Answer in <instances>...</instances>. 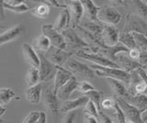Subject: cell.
<instances>
[{
  "mask_svg": "<svg viewBox=\"0 0 147 123\" xmlns=\"http://www.w3.org/2000/svg\"><path fill=\"white\" fill-rule=\"evenodd\" d=\"M74 75L66 69L64 66H57V71L56 74L54 75V82H53V92L56 94L58 89L63 85L66 82L71 78Z\"/></svg>",
  "mask_w": 147,
  "mask_h": 123,
  "instance_id": "cell-17",
  "label": "cell"
},
{
  "mask_svg": "<svg viewBox=\"0 0 147 123\" xmlns=\"http://www.w3.org/2000/svg\"><path fill=\"white\" fill-rule=\"evenodd\" d=\"M142 2H144V3L145 4V5L147 6V0H142Z\"/></svg>",
  "mask_w": 147,
  "mask_h": 123,
  "instance_id": "cell-54",
  "label": "cell"
},
{
  "mask_svg": "<svg viewBox=\"0 0 147 123\" xmlns=\"http://www.w3.org/2000/svg\"><path fill=\"white\" fill-rule=\"evenodd\" d=\"M141 118L142 122H147V108L144 109L142 112H141Z\"/></svg>",
  "mask_w": 147,
  "mask_h": 123,
  "instance_id": "cell-51",
  "label": "cell"
},
{
  "mask_svg": "<svg viewBox=\"0 0 147 123\" xmlns=\"http://www.w3.org/2000/svg\"><path fill=\"white\" fill-rule=\"evenodd\" d=\"M87 97L89 98V100H91L93 102L98 110H101V107H100V102H101V99L104 97V94L102 91L100 90H96V89H93V90H90L88 91L87 93L85 94Z\"/></svg>",
  "mask_w": 147,
  "mask_h": 123,
  "instance_id": "cell-31",
  "label": "cell"
},
{
  "mask_svg": "<svg viewBox=\"0 0 147 123\" xmlns=\"http://www.w3.org/2000/svg\"><path fill=\"white\" fill-rule=\"evenodd\" d=\"M76 117V109H74V110H70L66 112V116L63 118V122L64 123H73L75 121V118Z\"/></svg>",
  "mask_w": 147,
  "mask_h": 123,
  "instance_id": "cell-41",
  "label": "cell"
},
{
  "mask_svg": "<svg viewBox=\"0 0 147 123\" xmlns=\"http://www.w3.org/2000/svg\"><path fill=\"white\" fill-rule=\"evenodd\" d=\"M4 7H5V9H7L14 13H24L30 10V7H28V5L25 3L20 4V5H11V4L5 2Z\"/></svg>",
  "mask_w": 147,
  "mask_h": 123,
  "instance_id": "cell-35",
  "label": "cell"
},
{
  "mask_svg": "<svg viewBox=\"0 0 147 123\" xmlns=\"http://www.w3.org/2000/svg\"><path fill=\"white\" fill-rule=\"evenodd\" d=\"M115 103H116V98H115V97H104V98L101 99V102H100L101 109H104V110H110V109H113Z\"/></svg>",
  "mask_w": 147,
  "mask_h": 123,
  "instance_id": "cell-36",
  "label": "cell"
},
{
  "mask_svg": "<svg viewBox=\"0 0 147 123\" xmlns=\"http://www.w3.org/2000/svg\"><path fill=\"white\" fill-rule=\"evenodd\" d=\"M83 6L85 14L86 15L88 20L96 21L98 20V12L99 7L96 6L93 0H80Z\"/></svg>",
  "mask_w": 147,
  "mask_h": 123,
  "instance_id": "cell-24",
  "label": "cell"
},
{
  "mask_svg": "<svg viewBox=\"0 0 147 123\" xmlns=\"http://www.w3.org/2000/svg\"><path fill=\"white\" fill-rule=\"evenodd\" d=\"M30 13L34 17H38V19H47L50 13V7L46 3H40L37 7L32 8L30 10Z\"/></svg>",
  "mask_w": 147,
  "mask_h": 123,
  "instance_id": "cell-29",
  "label": "cell"
},
{
  "mask_svg": "<svg viewBox=\"0 0 147 123\" xmlns=\"http://www.w3.org/2000/svg\"><path fill=\"white\" fill-rule=\"evenodd\" d=\"M107 81L110 86V88L112 90V92L114 93L115 97H125L129 94L128 88L124 85L122 81L119 79H115V78H110V77L107 78Z\"/></svg>",
  "mask_w": 147,
  "mask_h": 123,
  "instance_id": "cell-23",
  "label": "cell"
},
{
  "mask_svg": "<svg viewBox=\"0 0 147 123\" xmlns=\"http://www.w3.org/2000/svg\"><path fill=\"white\" fill-rule=\"evenodd\" d=\"M93 89H95V87L91 84H89L88 82H86V81L78 82V85H77L76 90H78L79 92L86 94V93L88 92V91L93 90Z\"/></svg>",
  "mask_w": 147,
  "mask_h": 123,
  "instance_id": "cell-39",
  "label": "cell"
},
{
  "mask_svg": "<svg viewBox=\"0 0 147 123\" xmlns=\"http://www.w3.org/2000/svg\"><path fill=\"white\" fill-rule=\"evenodd\" d=\"M119 42L122 43L124 46H126L129 49H134L138 48L137 44L135 42V40L133 38L131 32H128V31H121L119 35Z\"/></svg>",
  "mask_w": 147,
  "mask_h": 123,
  "instance_id": "cell-28",
  "label": "cell"
},
{
  "mask_svg": "<svg viewBox=\"0 0 147 123\" xmlns=\"http://www.w3.org/2000/svg\"><path fill=\"white\" fill-rule=\"evenodd\" d=\"M23 30H24V27L21 24H18L12 27V28L8 29L2 34H0V46H2L5 43L10 42L12 40L18 39L20 36V34L23 32Z\"/></svg>",
  "mask_w": 147,
  "mask_h": 123,
  "instance_id": "cell-19",
  "label": "cell"
},
{
  "mask_svg": "<svg viewBox=\"0 0 147 123\" xmlns=\"http://www.w3.org/2000/svg\"><path fill=\"white\" fill-rule=\"evenodd\" d=\"M22 53L24 57V61L33 67H39L40 65V56L39 53H37L35 49L32 45L24 42L22 44Z\"/></svg>",
  "mask_w": 147,
  "mask_h": 123,
  "instance_id": "cell-16",
  "label": "cell"
},
{
  "mask_svg": "<svg viewBox=\"0 0 147 123\" xmlns=\"http://www.w3.org/2000/svg\"><path fill=\"white\" fill-rule=\"evenodd\" d=\"M63 66L68 69L75 76L76 75L78 77H82V78H95L96 76L94 69H92L89 65H86V63L78 61L73 56L69 57Z\"/></svg>",
  "mask_w": 147,
  "mask_h": 123,
  "instance_id": "cell-2",
  "label": "cell"
},
{
  "mask_svg": "<svg viewBox=\"0 0 147 123\" xmlns=\"http://www.w3.org/2000/svg\"><path fill=\"white\" fill-rule=\"evenodd\" d=\"M44 2L46 4H48L49 6H52L54 7H57V8H65L66 6L65 5H61L58 0H44Z\"/></svg>",
  "mask_w": 147,
  "mask_h": 123,
  "instance_id": "cell-45",
  "label": "cell"
},
{
  "mask_svg": "<svg viewBox=\"0 0 147 123\" xmlns=\"http://www.w3.org/2000/svg\"><path fill=\"white\" fill-rule=\"evenodd\" d=\"M85 122L86 123H98V120L94 116H90L87 115V114H85Z\"/></svg>",
  "mask_w": 147,
  "mask_h": 123,
  "instance_id": "cell-46",
  "label": "cell"
},
{
  "mask_svg": "<svg viewBox=\"0 0 147 123\" xmlns=\"http://www.w3.org/2000/svg\"><path fill=\"white\" fill-rule=\"evenodd\" d=\"M71 24V17H70V13H69L67 7L63 8V10L59 13L57 19H55L53 27L57 30L61 31L63 30H65L69 28V25Z\"/></svg>",
  "mask_w": 147,
  "mask_h": 123,
  "instance_id": "cell-22",
  "label": "cell"
},
{
  "mask_svg": "<svg viewBox=\"0 0 147 123\" xmlns=\"http://www.w3.org/2000/svg\"><path fill=\"white\" fill-rule=\"evenodd\" d=\"M132 6L135 7L137 13L142 17L147 20V6L142 1V0H130Z\"/></svg>",
  "mask_w": 147,
  "mask_h": 123,
  "instance_id": "cell-34",
  "label": "cell"
},
{
  "mask_svg": "<svg viewBox=\"0 0 147 123\" xmlns=\"http://www.w3.org/2000/svg\"><path fill=\"white\" fill-rule=\"evenodd\" d=\"M40 116V111H31L30 114L24 118V120H22V122L24 123H37Z\"/></svg>",
  "mask_w": 147,
  "mask_h": 123,
  "instance_id": "cell-40",
  "label": "cell"
},
{
  "mask_svg": "<svg viewBox=\"0 0 147 123\" xmlns=\"http://www.w3.org/2000/svg\"><path fill=\"white\" fill-rule=\"evenodd\" d=\"M74 55H76L78 58H82L84 60L89 61L95 65L107 66V67H115V68H121L116 62H114L110 59L104 56L103 54L99 52L90 51V50H80L75 52Z\"/></svg>",
  "mask_w": 147,
  "mask_h": 123,
  "instance_id": "cell-4",
  "label": "cell"
},
{
  "mask_svg": "<svg viewBox=\"0 0 147 123\" xmlns=\"http://www.w3.org/2000/svg\"><path fill=\"white\" fill-rule=\"evenodd\" d=\"M130 51V49L127 48L126 46L121 42H118L117 44L112 45V46H107L104 45L102 47H99L96 49V52H99L101 54H103L104 56L107 58L110 59L114 62L117 61V54L119 52H128Z\"/></svg>",
  "mask_w": 147,
  "mask_h": 123,
  "instance_id": "cell-13",
  "label": "cell"
},
{
  "mask_svg": "<svg viewBox=\"0 0 147 123\" xmlns=\"http://www.w3.org/2000/svg\"><path fill=\"white\" fill-rule=\"evenodd\" d=\"M15 97L16 94L12 88L9 87L0 88V104L3 105V106L7 105Z\"/></svg>",
  "mask_w": 147,
  "mask_h": 123,
  "instance_id": "cell-32",
  "label": "cell"
},
{
  "mask_svg": "<svg viewBox=\"0 0 147 123\" xmlns=\"http://www.w3.org/2000/svg\"><path fill=\"white\" fill-rule=\"evenodd\" d=\"M112 3L113 6H124L125 5V1L124 0H109Z\"/></svg>",
  "mask_w": 147,
  "mask_h": 123,
  "instance_id": "cell-49",
  "label": "cell"
},
{
  "mask_svg": "<svg viewBox=\"0 0 147 123\" xmlns=\"http://www.w3.org/2000/svg\"><path fill=\"white\" fill-rule=\"evenodd\" d=\"M73 52H66L65 50H63V49H60L57 48L55 46H51L50 49L48 51L45 52L44 55L46 56V58L49 59V60L53 63L55 65L57 66H63L64 65V63L67 61V59L69 57H71L74 55Z\"/></svg>",
  "mask_w": 147,
  "mask_h": 123,
  "instance_id": "cell-10",
  "label": "cell"
},
{
  "mask_svg": "<svg viewBox=\"0 0 147 123\" xmlns=\"http://www.w3.org/2000/svg\"><path fill=\"white\" fill-rule=\"evenodd\" d=\"M129 103H131L134 107H136L141 112L147 108V95L145 94H137V95H131L128 94L125 97Z\"/></svg>",
  "mask_w": 147,
  "mask_h": 123,
  "instance_id": "cell-21",
  "label": "cell"
},
{
  "mask_svg": "<svg viewBox=\"0 0 147 123\" xmlns=\"http://www.w3.org/2000/svg\"><path fill=\"white\" fill-rule=\"evenodd\" d=\"M79 25L83 27L84 29H86V30H88L91 34H93L96 39L101 42V34H102L104 25H101L100 23H96V21H91V20L86 22H82V23H79Z\"/></svg>",
  "mask_w": 147,
  "mask_h": 123,
  "instance_id": "cell-26",
  "label": "cell"
},
{
  "mask_svg": "<svg viewBox=\"0 0 147 123\" xmlns=\"http://www.w3.org/2000/svg\"><path fill=\"white\" fill-rule=\"evenodd\" d=\"M121 19V15L112 6L99 7L98 12V21L105 25H117Z\"/></svg>",
  "mask_w": 147,
  "mask_h": 123,
  "instance_id": "cell-6",
  "label": "cell"
},
{
  "mask_svg": "<svg viewBox=\"0 0 147 123\" xmlns=\"http://www.w3.org/2000/svg\"><path fill=\"white\" fill-rule=\"evenodd\" d=\"M135 40L137 47L142 51H147V35L139 32H131Z\"/></svg>",
  "mask_w": 147,
  "mask_h": 123,
  "instance_id": "cell-33",
  "label": "cell"
},
{
  "mask_svg": "<svg viewBox=\"0 0 147 123\" xmlns=\"http://www.w3.org/2000/svg\"><path fill=\"white\" fill-rule=\"evenodd\" d=\"M25 82L29 86L34 85H37L38 83H40V73H39L38 67L31 66L30 68L26 75Z\"/></svg>",
  "mask_w": 147,
  "mask_h": 123,
  "instance_id": "cell-30",
  "label": "cell"
},
{
  "mask_svg": "<svg viewBox=\"0 0 147 123\" xmlns=\"http://www.w3.org/2000/svg\"><path fill=\"white\" fill-rule=\"evenodd\" d=\"M40 56V65L38 67L39 73H40V82H46L51 81L54 78V75L57 71V65H55L53 63L51 62L49 59L46 58L43 53L39 52Z\"/></svg>",
  "mask_w": 147,
  "mask_h": 123,
  "instance_id": "cell-7",
  "label": "cell"
},
{
  "mask_svg": "<svg viewBox=\"0 0 147 123\" xmlns=\"http://www.w3.org/2000/svg\"><path fill=\"white\" fill-rule=\"evenodd\" d=\"M119 31L114 25H105L101 34V42L107 46H112L119 42Z\"/></svg>",
  "mask_w": 147,
  "mask_h": 123,
  "instance_id": "cell-14",
  "label": "cell"
},
{
  "mask_svg": "<svg viewBox=\"0 0 147 123\" xmlns=\"http://www.w3.org/2000/svg\"><path fill=\"white\" fill-rule=\"evenodd\" d=\"M113 111L115 114V118H116L118 122H119V123L126 122V118H125V116H124V113L122 111V109L121 108V107H119V105L118 104L117 100H116V103H115V105H114Z\"/></svg>",
  "mask_w": 147,
  "mask_h": 123,
  "instance_id": "cell-38",
  "label": "cell"
},
{
  "mask_svg": "<svg viewBox=\"0 0 147 123\" xmlns=\"http://www.w3.org/2000/svg\"><path fill=\"white\" fill-rule=\"evenodd\" d=\"M128 55L130 56L132 60H135V61L139 62V59L141 56V50L139 48L131 49L130 51L128 52Z\"/></svg>",
  "mask_w": 147,
  "mask_h": 123,
  "instance_id": "cell-42",
  "label": "cell"
},
{
  "mask_svg": "<svg viewBox=\"0 0 147 123\" xmlns=\"http://www.w3.org/2000/svg\"><path fill=\"white\" fill-rule=\"evenodd\" d=\"M6 111H7V109L5 108V107L3 106V105H1L0 104V117L1 116H3L5 113H6Z\"/></svg>",
  "mask_w": 147,
  "mask_h": 123,
  "instance_id": "cell-52",
  "label": "cell"
},
{
  "mask_svg": "<svg viewBox=\"0 0 147 123\" xmlns=\"http://www.w3.org/2000/svg\"><path fill=\"white\" fill-rule=\"evenodd\" d=\"M124 30L128 32H139L147 35V20L139 14H128L125 19Z\"/></svg>",
  "mask_w": 147,
  "mask_h": 123,
  "instance_id": "cell-5",
  "label": "cell"
},
{
  "mask_svg": "<svg viewBox=\"0 0 147 123\" xmlns=\"http://www.w3.org/2000/svg\"><path fill=\"white\" fill-rule=\"evenodd\" d=\"M84 112L85 114H87V115H90V116H94L96 118H98V108H96V105L92 102L91 100H88L87 103L85 105Z\"/></svg>",
  "mask_w": 147,
  "mask_h": 123,
  "instance_id": "cell-37",
  "label": "cell"
},
{
  "mask_svg": "<svg viewBox=\"0 0 147 123\" xmlns=\"http://www.w3.org/2000/svg\"><path fill=\"white\" fill-rule=\"evenodd\" d=\"M146 52H147V51H146Z\"/></svg>",
  "mask_w": 147,
  "mask_h": 123,
  "instance_id": "cell-56",
  "label": "cell"
},
{
  "mask_svg": "<svg viewBox=\"0 0 147 123\" xmlns=\"http://www.w3.org/2000/svg\"><path fill=\"white\" fill-rule=\"evenodd\" d=\"M41 31L42 34L46 35L50 39L51 43L53 46H55L57 48L66 50V42L64 40L63 35L61 31L57 30L52 24H45L41 27Z\"/></svg>",
  "mask_w": 147,
  "mask_h": 123,
  "instance_id": "cell-9",
  "label": "cell"
},
{
  "mask_svg": "<svg viewBox=\"0 0 147 123\" xmlns=\"http://www.w3.org/2000/svg\"><path fill=\"white\" fill-rule=\"evenodd\" d=\"M47 122V116H46V113L40 111V116L38 120H37V123H46Z\"/></svg>",
  "mask_w": 147,
  "mask_h": 123,
  "instance_id": "cell-47",
  "label": "cell"
},
{
  "mask_svg": "<svg viewBox=\"0 0 147 123\" xmlns=\"http://www.w3.org/2000/svg\"><path fill=\"white\" fill-rule=\"evenodd\" d=\"M89 100V98L85 95L84 97H78L76 99L73 100H66L64 102L62 107L60 108V112H64L66 113L70 110H74V109H77L78 108L85 107V105L87 103V101Z\"/></svg>",
  "mask_w": 147,
  "mask_h": 123,
  "instance_id": "cell-20",
  "label": "cell"
},
{
  "mask_svg": "<svg viewBox=\"0 0 147 123\" xmlns=\"http://www.w3.org/2000/svg\"><path fill=\"white\" fill-rule=\"evenodd\" d=\"M32 46H33V48L37 50V51L45 52L46 51H48L51 46H52V43H51V40L47 36L44 34H41L33 40Z\"/></svg>",
  "mask_w": 147,
  "mask_h": 123,
  "instance_id": "cell-27",
  "label": "cell"
},
{
  "mask_svg": "<svg viewBox=\"0 0 147 123\" xmlns=\"http://www.w3.org/2000/svg\"><path fill=\"white\" fill-rule=\"evenodd\" d=\"M42 95V85L38 83L37 85H31L26 90V98L32 104H38Z\"/></svg>",
  "mask_w": 147,
  "mask_h": 123,
  "instance_id": "cell-25",
  "label": "cell"
},
{
  "mask_svg": "<svg viewBox=\"0 0 147 123\" xmlns=\"http://www.w3.org/2000/svg\"><path fill=\"white\" fill-rule=\"evenodd\" d=\"M5 0H0V20L5 19Z\"/></svg>",
  "mask_w": 147,
  "mask_h": 123,
  "instance_id": "cell-48",
  "label": "cell"
},
{
  "mask_svg": "<svg viewBox=\"0 0 147 123\" xmlns=\"http://www.w3.org/2000/svg\"><path fill=\"white\" fill-rule=\"evenodd\" d=\"M64 5L70 13L71 25L75 27L80 23L84 9L80 0H64Z\"/></svg>",
  "mask_w": 147,
  "mask_h": 123,
  "instance_id": "cell-12",
  "label": "cell"
},
{
  "mask_svg": "<svg viewBox=\"0 0 147 123\" xmlns=\"http://www.w3.org/2000/svg\"><path fill=\"white\" fill-rule=\"evenodd\" d=\"M92 69H94L98 76L105 77V78H115L122 81L123 83L129 84L131 79V73L125 71L122 68H115V67H107L98 65H90Z\"/></svg>",
  "mask_w": 147,
  "mask_h": 123,
  "instance_id": "cell-1",
  "label": "cell"
},
{
  "mask_svg": "<svg viewBox=\"0 0 147 123\" xmlns=\"http://www.w3.org/2000/svg\"><path fill=\"white\" fill-rule=\"evenodd\" d=\"M115 97V95H114ZM118 104L122 109L124 116L126 118V122L131 123H141L142 122L141 118V111L136 107L129 103L125 98L121 97H115Z\"/></svg>",
  "mask_w": 147,
  "mask_h": 123,
  "instance_id": "cell-8",
  "label": "cell"
},
{
  "mask_svg": "<svg viewBox=\"0 0 147 123\" xmlns=\"http://www.w3.org/2000/svg\"><path fill=\"white\" fill-rule=\"evenodd\" d=\"M8 4H11V5H20L25 2V0H7L6 1Z\"/></svg>",
  "mask_w": 147,
  "mask_h": 123,
  "instance_id": "cell-50",
  "label": "cell"
},
{
  "mask_svg": "<svg viewBox=\"0 0 147 123\" xmlns=\"http://www.w3.org/2000/svg\"><path fill=\"white\" fill-rule=\"evenodd\" d=\"M32 2H36V3H45L44 0H30Z\"/></svg>",
  "mask_w": 147,
  "mask_h": 123,
  "instance_id": "cell-53",
  "label": "cell"
},
{
  "mask_svg": "<svg viewBox=\"0 0 147 123\" xmlns=\"http://www.w3.org/2000/svg\"><path fill=\"white\" fill-rule=\"evenodd\" d=\"M78 82L75 75H73L65 84L62 85L57 91V97L61 100H67L71 97V95L77 89Z\"/></svg>",
  "mask_w": 147,
  "mask_h": 123,
  "instance_id": "cell-15",
  "label": "cell"
},
{
  "mask_svg": "<svg viewBox=\"0 0 147 123\" xmlns=\"http://www.w3.org/2000/svg\"><path fill=\"white\" fill-rule=\"evenodd\" d=\"M42 98L45 108L54 116H57L60 112V106L57 95L53 92V89L45 87L42 89Z\"/></svg>",
  "mask_w": 147,
  "mask_h": 123,
  "instance_id": "cell-11",
  "label": "cell"
},
{
  "mask_svg": "<svg viewBox=\"0 0 147 123\" xmlns=\"http://www.w3.org/2000/svg\"><path fill=\"white\" fill-rule=\"evenodd\" d=\"M125 52H119L117 54V61L116 63L121 66V68L124 69L125 71L131 73L132 71H134L138 68L142 67V65L135 60H132L130 56H127L126 54H124Z\"/></svg>",
  "mask_w": 147,
  "mask_h": 123,
  "instance_id": "cell-18",
  "label": "cell"
},
{
  "mask_svg": "<svg viewBox=\"0 0 147 123\" xmlns=\"http://www.w3.org/2000/svg\"><path fill=\"white\" fill-rule=\"evenodd\" d=\"M98 122H101V123H112L113 120L110 118L109 116H107L106 114L102 111V110H99L98 111Z\"/></svg>",
  "mask_w": 147,
  "mask_h": 123,
  "instance_id": "cell-43",
  "label": "cell"
},
{
  "mask_svg": "<svg viewBox=\"0 0 147 123\" xmlns=\"http://www.w3.org/2000/svg\"><path fill=\"white\" fill-rule=\"evenodd\" d=\"M139 63L142 65V67L144 69L147 70V52L142 51L141 50V56L139 59Z\"/></svg>",
  "mask_w": 147,
  "mask_h": 123,
  "instance_id": "cell-44",
  "label": "cell"
},
{
  "mask_svg": "<svg viewBox=\"0 0 147 123\" xmlns=\"http://www.w3.org/2000/svg\"><path fill=\"white\" fill-rule=\"evenodd\" d=\"M6 1H7V0H6Z\"/></svg>",
  "mask_w": 147,
  "mask_h": 123,
  "instance_id": "cell-55",
  "label": "cell"
},
{
  "mask_svg": "<svg viewBox=\"0 0 147 123\" xmlns=\"http://www.w3.org/2000/svg\"><path fill=\"white\" fill-rule=\"evenodd\" d=\"M61 32L65 40L67 48L72 50L74 52L80 51V50H90L92 51L91 47L82 39L81 36L77 33V31L73 27L63 30H61Z\"/></svg>",
  "mask_w": 147,
  "mask_h": 123,
  "instance_id": "cell-3",
  "label": "cell"
}]
</instances>
